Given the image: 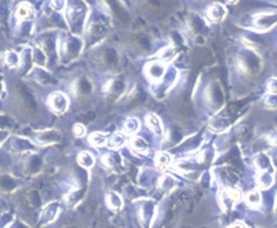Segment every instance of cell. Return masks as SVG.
I'll return each mask as SVG.
<instances>
[{"instance_id":"obj_7","label":"cell","mask_w":277,"mask_h":228,"mask_svg":"<svg viewBox=\"0 0 277 228\" xmlns=\"http://www.w3.org/2000/svg\"><path fill=\"white\" fill-rule=\"evenodd\" d=\"M163 74H165V66H163L162 63L158 62V61L148 63L147 75L150 76L152 80H157V79L162 78Z\"/></svg>"},{"instance_id":"obj_10","label":"cell","mask_w":277,"mask_h":228,"mask_svg":"<svg viewBox=\"0 0 277 228\" xmlns=\"http://www.w3.org/2000/svg\"><path fill=\"white\" fill-rule=\"evenodd\" d=\"M17 18L20 20H29L30 18L33 17V14H34V12H33V8L32 5L28 4V3H22V4L19 5V7L17 8Z\"/></svg>"},{"instance_id":"obj_28","label":"cell","mask_w":277,"mask_h":228,"mask_svg":"<svg viewBox=\"0 0 277 228\" xmlns=\"http://www.w3.org/2000/svg\"><path fill=\"white\" fill-rule=\"evenodd\" d=\"M2 93H3V84L0 83V95H2Z\"/></svg>"},{"instance_id":"obj_20","label":"cell","mask_w":277,"mask_h":228,"mask_svg":"<svg viewBox=\"0 0 277 228\" xmlns=\"http://www.w3.org/2000/svg\"><path fill=\"white\" fill-rule=\"evenodd\" d=\"M138 128H140V122H138L137 119H134V118H130V119H128L124 124V129L127 131V133L137 132Z\"/></svg>"},{"instance_id":"obj_18","label":"cell","mask_w":277,"mask_h":228,"mask_svg":"<svg viewBox=\"0 0 277 228\" xmlns=\"http://www.w3.org/2000/svg\"><path fill=\"white\" fill-rule=\"evenodd\" d=\"M89 142H90L92 146H101L107 142V136L102 135V133L95 132L89 137Z\"/></svg>"},{"instance_id":"obj_17","label":"cell","mask_w":277,"mask_h":228,"mask_svg":"<svg viewBox=\"0 0 277 228\" xmlns=\"http://www.w3.org/2000/svg\"><path fill=\"white\" fill-rule=\"evenodd\" d=\"M130 143H132L133 148H134L135 151H138V152H145V151H147V148H148L147 142H146V141L141 137L132 138V142Z\"/></svg>"},{"instance_id":"obj_5","label":"cell","mask_w":277,"mask_h":228,"mask_svg":"<svg viewBox=\"0 0 277 228\" xmlns=\"http://www.w3.org/2000/svg\"><path fill=\"white\" fill-rule=\"evenodd\" d=\"M48 106L56 113H63L66 112L68 107V101L65 94L62 93H53L48 98Z\"/></svg>"},{"instance_id":"obj_16","label":"cell","mask_w":277,"mask_h":228,"mask_svg":"<svg viewBox=\"0 0 277 228\" xmlns=\"http://www.w3.org/2000/svg\"><path fill=\"white\" fill-rule=\"evenodd\" d=\"M171 162V156L166 152L158 153L157 157H156V164L160 169H166Z\"/></svg>"},{"instance_id":"obj_9","label":"cell","mask_w":277,"mask_h":228,"mask_svg":"<svg viewBox=\"0 0 277 228\" xmlns=\"http://www.w3.org/2000/svg\"><path fill=\"white\" fill-rule=\"evenodd\" d=\"M61 138V135L58 133V131H43V132H41L40 135L37 136V141L40 143H53V142H57L58 140Z\"/></svg>"},{"instance_id":"obj_1","label":"cell","mask_w":277,"mask_h":228,"mask_svg":"<svg viewBox=\"0 0 277 228\" xmlns=\"http://www.w3.org/2000/svg\"><path fill=\"white\" fill-rule=\"evenodd\" d=\"M67 22L74 33H81L85 27L88 7L83 0H70L67 5Z\"/></svg>"},{"instance_id":"obj_22","label":"cell","mask_w":277,"mask_h":228,"mask_svg":"<svg viewBox=\"0 0 277 228\" xmlns=\"http://www.w3.org/2000/svg\"><path fill=\"white\" fill-rule=\"evenodd\" d=\"M261 202V196L257 191H251L247 196V203L250 204L251 207H257Z\"/></svg>"},{"instance_id":"obj_25","label":"cell","mask_w":277,"mask_h":228,"mask_svg":"<svg viewBox=\"0 0 277 228\" xmlns=\"http://www.w3.org/2000/svg\"><path fill=\"white\" fill-rule=\"evenodd\" d=\"M74 133H75V136H78V137H83V136L85 135V127H84L83 124H75V127H74Z\"/></svg>"},{"instance_id":"obj_14","label":"cell","mask_w":277,"mask_h":228,"mask_svg":"<svg viewBox=\"0 0 277 228\" xmlns=\"http://www.w3.org/2000/svg\"><path fill=\"white\" fill-rule=\"evenodd\" d=\"M273 183V176L271 175L270 173H267V171H263V173H261L260 175H258V185L261 186V188L266 189L268 188V186L272 185Z\"/></svg>"},{"instance_id":"obj_23","label":"cell","mask_w":277,"mask_h":228,"mask_svg":"<svg viewBox=\"0 0 277 228\" xmlns=\"http://www.w3.org/2000/svg\"><path fill=\"white\" fill-rule=\"evenodd\" d=\"M108 203H109V206L112 207V208L118 209L122 207V201H120L119 196H117V194H109V197H108Z\"/></svg>"},{"instance_id":"obj_26","label":"cell","mask_w":277,"mask_h":228,"mask_svg":"<svg viewBox=\"0 0 277 228\" xmlns=\"http://www.w3.org/2000/svg\"><path fill=\"white\" fill-rule=\"evenodd\" d=\"M7 137H8V132H7V131H0V145H2V142Z\"/></svg>"},{"instance_id":"obj_15","label":"cell","mask_w":277,"mask_h":228,"mask_svg":"<svg viewBox=\"0 0 277 228\" xmlns=\"http://www.w3.org/2000/svg\"><path fill=\"white\" fill-rule=\"evenodd\" d=\"M79 164L84 168H91L94 165V157H92L91 153L89 152H81L78 157Z\"/></svg>"},{"instance_id":"obj_6","label":"cell","mask_w":277,"mask_h":228,"mask_svg":"<svg viewBox=\"0 0 277 228\" xmlns=\"http://www.w3.org/2000/svg\"><path fill=\"white\" fill-rule=\"evenodd\" d=\"M225 15H227V9H225L224 5L222 4H213L210 5L206 10L207 19L215 23L222 22L225 18Z\"/></svg>"},{"instance_id":"obj_3","label":"cell","mask_w":277,"mask_h":228,"mask_svg":"<svg viewBox=\"0 0 277 228\" xmlns=\"http://www.w3.org/2000/svg\"><path fill=\"white\" fill-rule=\"evenodd\" d=\"M109 32V24L108 20L102 17L101 14H96L92 17V19L89 22L88 28H86V35L92 41H97L107 36Z\"/></svg>"},{"instance_id":"obj_27","label":"cell","mask_w":277,"mask_h":228,"mask_svg":"<svg viewBox=\"0 0 277 228\" xmlns=\"http://www.w3.org/2000/svg\"><path fill=\"white\" fill-rule=\"evenodd\" d=\"M228 3H229V4H234V3H237L238 0H227Z\"/></svg>"},{"instance_id":"obj_13","label":"cell","mask_w":277,"mask_h":228,"mask_svg":"<svg viewBox=\"0 0 277 228\" xmlns=\"http://www.w3.org/2000/svg\"><path fill=\"white\" fill-rule=\"evenodd\" d=\"M147 125L150 127L151 131H153L155 133H157V135H162L163 132V125L162 123H161V120L158 119L156 115L151 114L147 117Z\"/></svg>"},{"instance_id":"obj_8","label":"cell","mask_w":277,"mask_h":228,"mask_svg":"<svg viewBox=\"0 0 277 228\" xmlns=\"http://www.w3.org/2000/svg\"><path fill=\"white\" fill-rule=\"evenodd\" d=\"M19 62L20 66H22L23 73L25 74L30 70V68H32L33 65V51L30 50V48H24V50H23L19 58Z\"/></svg>"},{"instance_id":"obj_19","label":"cell","mask_w":277,"mask_h":228,"mask_svg":"<svg viewBox=\"0 0 277 228\" xmlns=\"http://www.w3.org/2000/svg\"><path fill=\"white\" fill-rule=\"evenodd\" d=\"M5 63H7L9 68H15V66L19 63V56L15 52H13V51H8V52L5 53Z\"/></svg>"},{"instance_id":"obj_21","label":"cell","mask_w":277,"mask_h":228,"mask_svg":"<svg viewBox=\"0 0 277 228\" xmlns=\"http://www.w3.org/2000/svg\"><path fill=\"white\" fill-rule=\"evenodd\" d=\"M124 142H125L124 136H123L122 133H117V135H114L112 137L109 146L112 148H118V147H120V146H123V143Z\"/></svg>"},{"instance_id":"obj_2","label":"cell","mask_w":277,"mask_h":228,"mask_svg":"<svg viewBox=\"0 0 277 228\" xmlns=\"http://www.w3.org/2000/svg\"><path fill=\"white\" fill-rule=\"evenodd\" d=\"M81 48H83V42L78 37L65 36L60 38V56L66 62L78 57L81 52Z\"/></svg>"},{"instance_id":"obj_24","label":"cell","mask_w":277,"mask_h":228,"mask_svg":"<svg viewBox=\"0 0 277 228\" xmlns=\"http://www.w3.org/2000/svg\"><path fill=\"white\" fill-rule=\"evenodd\" d=\"M51 8L55 12H62L66 8V0H51Z\"/></svg>"},{"instance_id":"obj_11","label":"cell","mask_w":277,"mask_h":228,"mask_svg":"<svg viewBox=\"0 0 277 228\" xmlns=\"http://www.w3.org/2000/svg\"><path fill=\"white\" fill-rule=\"evenodd\" d=\"M58 209H60V206H58L57 203L48 204V206L43 209L42 217H41V219H42L43 223H48V222L53 221L56 217V214H57Z\"/></svg>"},{"instance_id":"obj_12","label":"cell","mask_w":277,"mask_h":228,"mask_svg":"<svg viewBox=\"0 0 277 228\" xmlns=\"http://www.w3.org/2000/svg\"><path fill=\"white\" fill-rule=\"evenodd\" d=\"M10 146H12L13 150L17 151V152H19V151H27L32 148V145H30L28 141L23 140V138H19V137L12 138V141H10Z\"/></svg>"},{"instance_id":"obj_4","label":"cell","mask_w":277,"mask_h":228,"mask_svg":"<svg viewBox=\"0 0 277 228\" xmlns=\"http://www.w3.org/2000/svg\"><path fill=\"white\" fill-rule=\"evenodd\" d=\"M276 23V14L272 13H261V14L256 15L253 19V24L257 29L260 30H267L272 28Z\"/></svg>"}]
</instances>
